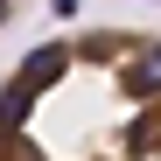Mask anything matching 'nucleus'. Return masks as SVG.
<instances>
[{
  "label": "nucleus",
  "instance_id": "nucleus-1",
  "mask_svg": "<svg viewBox=\"0 0 161 161\" xmlns=\"http://www.w3.org/2000/svg\"><path fill=\"white\" fill-rule=\"evenodd\" d=\"M0 161H161V35L70 28L0 77Z\"/></svg>",
  "mask_w": 161,
  "mask_h": 161
},
{
  "label": "nucleus",
  "instance_id": "nucleus-2",
  "mask_svg": "<svg viewBox=\"0 0 161 161\" xmlns=\"http://www.w3.org/2000/svg\"><path fill=\"white\" fill-rule=\"evenodd\" d=\"M28 7V0H0V28H14V14Z\"/></svg>",
  "mask_w": 161,
  "mask_h": 161
}]
</instances>
